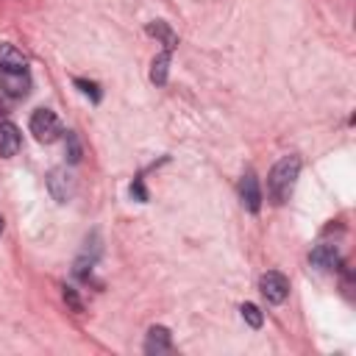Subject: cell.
I'll list each match as a JSON object with an SVG mask.
<instances>
[{
    "label": "cell",
    "instance_id": "cell-8",
    "mask_svg": "<svg viewBox=\"0 0 356 356\" xmlns=\"http://www.w3.org/2000/svg\"><path fill=\"white\" fill-rule=\"evenodd\" d=\"M170 348H172L170 331H167L164 325H153V328L147 331V337H145V353L159 356V353H167Z\"/></svg>",
    "mask_w": 356,
    "mask_h": 356
},
{
    "label": "cell",
    "instance_id": "cell-14",
    "mask_svg": "<svg viewBox=\"0 0 356 356\" xmlns=\"http://www.w3.org/2000/svg\"><path fill=\"white\" fill-rule=\"evenodd\" d=\"M67 159H70V164H78L81 161V145H78V136L72 134V131H67Z\"/></svg>",
    "mask_w": 356,
    "mask_h": 356
},
{
    "label": "cell",
    "instance_id": "cell-11",
    "mask_svg": "<svg viewBox=\"0 0 356 356\" xmlns=\"http://www.w3.org/2000/svg\"><path fill=\"white\" fill-rule=\"evenodd\" d=\"M167 70H170V50H161V53L153 58L150 81H153V83H164V81H167Z\"/></svg>",
    "mask_w": 356,
    "mask_h": 356
},
{
    "label": "cell",
    "instance_id": "cell-18",
    "mask_svg": "<svg viewBox=\"0 0 356 356\" xmlns=\"http://www.w3.org/2000/svg\"><path fill=\"white\" fill-rule=\"evenodd\" d=\"M0 234H3V217H0Z\"/></svg>",
    "mask_w": 356,
    "mask_h": 356
},
{
    "label": "cell",
    "instance_id": "cell-3",
    "mask_svg": "<svg viewBox=\"0 0 356 356\" xmlns=\"http://www.w3.org/2000/svg\"><path fill=\"white\" fill-rule=\"evenodd\" d=\"M259 292L270 300V303H284L286 295H289V281L284 273L278 270H267L261 278H259Z\"/></svg>",
    "mask_w": 356,
    "mask_h": 356
},
{
    "label": "cell",
    "instance_id": "cell-10",
    "mask_svg": "<svg viewBox=\"0 0 356 356\" xmlns=\"http://www.w3.org/2000/svg\"><path fill=\"white\" fill-rule=\"evenodd\" d=\"M28 67L25 56L14 47V44H0V70L6 72H22Z\"/></svg>",
    "mask_w": 356,
    "mask_h": 356
},
{
    "label": "cell",
    "instance_id": "cell-9",
    "mask_svg": "<svg viewBox=\"0 0 356 356\" xmlns=\"http://www.w3.org/2000/svg\"><path fill=\"white\" fill-rule=\"evenodd\" d=\"M19 145H22V134H19V128L14 125V122H0V156H17V150H19Z\"/></svg>",
    "mask_w": 356,
    "mask_h": 356
},
{
    "label": "cell",
    "instance_id": "cell-1",
    "mask_svg": "<svg viewBox=\"0 0 356 356\" xmlns=\"http://www.w3.org/2000/svg\"><path fill=\"white\" fill-rule=\"evenodd\" d=\"M298 172H300V159L298 156H284L273 164L270 175H267V192L273 197V203H286L292 189H295V181H298Z\"/></svg>",
    "mask_w": 356,
    "mask_h": 356
},
{
    "label": "cell",
    "instance_id": "cell-16",
    "mask_svg": "<svg viewBox=\"0 0 356 356\" xmlns=\"http://www.w3.org/2000/svg\"><path fill=\"white\" fill-rule=\"evenodd\" d=\"M131 195H134L139 203H145V200H147V192H145V186H142V181H139V178L131 184Z\"/></svg>",
    "mask_w": 356,
    "mask_h": 356
},
{
    "label": "cell",
    "instance_id": "cell-6",
    "mask_svg": "<svg viewBox=\"0 0 356 356\" xmlns=\"http://www.w3.org/2000/svg\"><path fill=\"white\" fill-rule=\"evenodd\" d=\"M0 89L8 97H25L31 92V75H28V70H22V72H6V70H0Z\"/></svg>",
    "mask_w": 356,
    "mask_h": 356
},
{
    "label": "cell",
    "instance_id": "cell-7",
    "mask_svg": "<svg viewBox=\"0 0 356 356\" xmlns=\"http://www.w3.org/2000/svg\"><path fill=\"white\" fill-rule=\"evenodd\" d=\"M309 261H312V267H317V270H334V267L339 264V248H337L334 242H320L317 248H312Z\"/></svg>",
    "mask_w": 356,
    "mask_h": 356
},
{
    "label": "cell",
    "instance_id": "cell-5",
    "mask_svg": "<svg viewBox=\"0 0 356 356\" xmlns=\"http://www.w3.org/2000/svg\"><path fill=\"white\" fill-rule=\"evenodd\" d=\"M239 200H242V206H245L248 211H253V214L261 209V189H259V178H256L253 170H248V172L242 175V181H239Z\"/></svg>",
    "mask_w": 356,
    "mask_h": 356
},
{
    "label": "cell",
    "instance_id": "cell-13",
    "mask_svg": "<svg viewBox=\"0 0 356 356\" xmlns=\"http://www.w3.org/2000/svg\"><path fill=\"white\" fill-rule=\"evenodd\" d=\"M147 31H150V33H156V36H161L164 50H170V53H172V47H175V36H172V31H170L164 22H156V25H150Z\"/></svg>",
    "mask_w": 356,
    "mask_h": 356
},
{
    "label": "cell",
    "instance_id": "cell-17",
    "mask_svg": "<svg viewBox=\"0 0 356 356\" xmlns=\"http://www.w3.org/2000/svg\"><path fill=\"white\" fill-rule=\"evenodd\" d=\"M64 300H67V303H70L75 312H83V306H81V300H78L75 289H70V286H67V289H64Z\"/></svg>",
    "mask_w": 356,
    "mask_h": 356
},
{
    "label": "cell",
    "instance_id": "cell-2",
    "mask_svg": "<svg viewBox=\"0 0 356 356\" xmlns=\"http://www.w3.org/2000/svg\"><path fill=\"white\" fill-rule=\"evenodd\" d=\"M31 134L39 139V142H44V145H50V142H56L64 131H61V122H58V117H56V111L53 108H36L33 114H31Z\"/></svg>",
    "mask_w": 356,
    "mask_h": 356
},
{
    "label": "cell",
    "instance_id": "cell-15",
    "mask_svg": "<svg viewBox=\"0 0 356 356\" xmlns=\"http://www.w3.org/2000/svg\"><path fill=\"white\" fill-rule=\"evenodd\" d=\"M75 86H78V89H81L86 97H92L95 103L100 100V89H97V83H95V81H86V78H75Z\"/></svg>",
    "mask_w": 356,
    "mask_h": 356
},
{
    "label": "cell",
    "instance_id": "cell-4",
    "mask_svg": "<svg viewBox=\"0 0 356 356\" xmlns=\"http://www.w3.org/2000/svg\"><path fill=\"white\" fill-rule=\"evenodd\" d=\"M47 189H50L53 200L67 203V200L75 195V178H72V172H70L67 167L50 170V175H47Z\"/></svg>",
    "mask_w": 356,
    "mask_h": 356
},
{
    "label": "cell",
    "instance_id": "cell-12",
    "mask_svg": "<svg viewBox=\"0 0 356 356\" xmlns=\"http://www.w3.org/2000/svg\"><path fill=\"white\" fill-rule=\"evenodd\" d=\"M242 320L250 325V328H261V323H264V314L259 312V306L256 303H242Z\"/></svg>",
    "mask_w": 356,
    "mask_h": 356
}]
</instances>
